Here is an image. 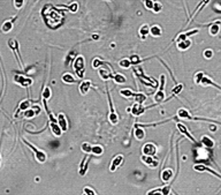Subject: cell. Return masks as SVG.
<instances>
[{
	"label": "cell",
	"instance_id": "7402d4cb",
	"mask_svg": "<svg viewBox=\"0 0 221 195\" xmlns=\"http://www.w3.org/2000/svg\"><path fill=\"white\" fill-rule=\"evenodd\" d=\"M61 78H62V81H63L65 83H67V84H73V83H75V82H76L75 78H74L72 74H69V73H66V74H63Z\"/></svg>",
	"mask_w": 221,
	"mask_h": 195
},
{
	"label": "cell",
	"instance_id": "ee69618b",
	"mask_svg": "<svg viewBox=\"0 0 221 195\" xmlns=\"http://www.w3.org/2000/svg\"><path fill=\"white\" fill-rule=\"evenodd\" d=\"M204 56H205L206 58H211V57L213 56V51H212V50H206V51L204 52Z\"/></svg>",
	"mask_w": 221,
	"mask_h": 195
},
{
	"label": "cell",
	"instance_id": "f35d334b",
	"mask_svg": "<svg viewBox=\"0 0 221 195\" xmlns=\"http://www.w3.org/2000/svg\"><path fill=\"white\" fill-rule=\"evenodd\" d=\"M161 9H163V6H161V4H160V2H154V4H153V8H152V11H153V12L158 13V12H160Z\"/></svg>",
	"mask_w": 221,
	"mask_h": 195
},
{
	"label": "cell",
	"instance_id": "d590c367",
	"mask_svg": "<svg viewBox=\"0 0 221 195\" xmlns=\"http://www.w3.org/2000/svg\"><path fill=\"white\" fill-rule=\"evenodd\" d=\"M91 149H92V146L90 143L85 142V143L82 144V150H83L84 153H91Z\"/></svg>",
	"mask_w": 221,
	"mask_h": 195
},
{
	"label": "cell",
	"instance_id": "7c38bea8",
	"mask_svg": "<svg viewBox=\"0 0 221 195\" xmlns=\"http://www.w3.org/2000/svg\"><path fill=\"white\" fill-rule=\"evenodd\" d=\"M141 159H142V162H144V164H146L147 166H150V167H152V169L158 166V162L154 160V159L152 158V156L143 155V156L141 157Z\"/></svg>",
	"mask_w": 221,
	"mask_h": 195
},
{
	"label": "cell",
	"instance_id": "ffe728a7",
	"mask_svg": "<svg viewBox=\"0 0 221 195\" xmlns=\"http://www.w3.org/2000/svg\"><path fill=\"white\" fill-rule=\"evenodd\" d=\"M190 45H191V40H189V39H183V40L177 42L179 50H187V49H189Z\"/></svg>",
	"mask_w": 221,
	"mask_h": 195
},
{
	"label": "cell",
	"instance_id": "f1b7e54d",
	"mask_svg": "<svg viewBox=\"0 0 221 195\" xmlns=\"http://www.w3.org/2000/svg\"><path fill=\"white\" fill-rule=\"evenodd\" d=\"M202 143L205 146V147H207V148H212L213 146H214V142H213V140H211L208 136H204L202 138Z\"/></svg>",
	"mask_w": 221,
	"mask_h": 195
},
{
	"label": "cell",
	"instance_id": "52a82bcc",
	"mask_svg": "<svg viewBox=\"0 0 221 195\" xmlns=\"http://www.w3.org/2000/svg\"><path fill=\"white\" fill-rule=\"evenodd\" d=\"M107 95H108V102H110V121L113 125H116L119 122V117H118V113L114 111V107H113V103L110 100V91L107 90Z\"/></svg>",
	"mask_w": 221,
	"mask_h": 195
},
{
	"label": "cell",
	"instance_id": "484cf974",
	"mask_svg": "<svg viewBox=\"0 0 221 195\" xmlns=\"http://www.w3.org/2000/svg\"><path fill=\"white\" fill-rule=\"evenodd\" d=\"M172 176H173L172 170H169V169L164 170V171H163V173H161V180H163V181H168V180H170Z\"/></svg>",
	"mask_w": 221,
	"mask_h": 195
},
{
	"label": "cell",
	"instance_id": "3957f363",
	"mask_svg": "<svg viewBox=\"0 0 221 195\" xmlns=\"http://www.w3.org/2000/svg\"><path fill=\"white\" fill-rule=\"evenodd\" d=\"M23 142H24V143H25V144H27V146H28V147H29V148L32 150V151H34L35 157H36V159L39 162V163H45V162H46V158H47V157H46V154H45L44 151H42V150L37 149L35 146H32V144H31L29 141H27V140H24V138H23Z\"/></svg>",
	"mask_w": 221,
	"mask_h": 195
},
{
	"label": "cell",
	"instance_id": "b9f144b4",
	"mask_svg": "<svg viewBox=\"0 0 221 195\" xmlns=\"http://www.w3.org/2000/svg\"><path fill=\"white\" fill-rule=\"evenodd\" d=\"M24 4V0H14V5H15V8L20 9Z\"/></svg>",
	"mask_w": 221,
	"mask_h": 195
},
{
	"label": "cell",
	"instance_id": "c3c4849f",
	"mask_svg": "<svg viewBox=\"0 0 221 195\" xmlns=\"http://www.w3.org/2000/svg\"><path fill=\"white\" fill-rule=\"evenodd\" d=\"M0 163H1V158H0Z\"/></svg>",
	"mask_w": 221,
	"mask_h": 195
},
{
	"label": "cell",
	"instance_id": "4dcf8cb0",
	"mask_svg": "<svg viewBox=\"0 0 221 195\" xmlns=\"http://www.w3.org/2000/svg\"><path fill=\"white\" fill-rule=\"evenodd\" d=\"M130 65H131V62H130V60H129V59H122V60H120V61H119V66H120L121 68H125V69L129 68V67H130Z\"/></svg>",
	"mask_w": 221,
	"mask_h": 195
},
{
	"label": "cell",
	"instance_id": "9a60e30c",
	"mask_svg": "<svg viewBox=\"0 0 221 195\" xmlns=\"http://www.w3.org/2000/svg\"><path fill=\"white\" fill-rule=\"evenodd\" d=\"M176 126H177V128H179V131H180V133H181V134H183V135H185V136L188 137V138H189L190 141H192L194 143H197L196 138H195V137H192L191 135H190V134H189L188 129L185 128V126H184L183 124H180V122H179V124H176Z\"/></svg>",
	"mask_w": 221,
	"mask_h": 195
},
{
	"label": "cell",
	"instance_id": "1f68e13d",
	"mask_svg": "<svg viewBox=\"0 0 221 195\" xmlns=\"http://www.w3.org/2000/svg\"><path fill=\"white\" fill-rule=\"evenodd\" d=\"M103 148L100 147V146H98V144H96V146H92V149H91V153L93 154V155H101L103 154Z\"/></svg>",
	"mask_w": 221,
	"mask_h": 195
},
{
	"label": "cell",
	"instance_id": "4fadbf2b",
	"mask_svg": "<svg viewBox=\"0 0 221 195\" xmlns=\"http://www.w3.org/2000/svg\"><path fill=\"white\" fill-rule=\"evenodd\" d=\"M112 73H113V71H110V68H103V66L99 67V76L105 81L112 78Z\"/></svg>",
	"mask_w": 221,
	"mask_h": 195
},
{
	"label": "cell",
	"instance_id": "44dd1931",
	"mask_svg": "<svg viewBox=\"0 0 221 195\" xmlns=\"http://www.w3.org/2000/svg\"><path fill=\"white\" fill-rule=\"evenodd\" d=\"M150 34L153 36V37H159L161 36V29L159 25H152L150 28Z\"/></svg>",
	"mask_w": 221,
	"mask_h": 195
},
{
	"label": "cell",
	"instance_id": "9c48e42d",
	"mask_svg": "<svg viewBox=\"0 0 221 195\" xmlns=\"http://www.w3.org/2000/svg\"><path fill=\"white\" fill-rule=\"evenodd\" d=\"M160 81H161V85H160V88H159V91H158V93L156 94V96H154V100L158 102V103H160V102H163V100L165 99V93H164L165 75H161V76H160Z\"/></svg>",
	"mask_w": 221,
	"mask_h": 195
},
{
	"label": "cell",
	"instance_id": "7a4b0ae2",
	"mask_svg": "<svg viewBox=\"0 0 221 195\" xmlns=\"http://www.w3.org/2000/svg\"><path fill=\"white\" fill-rule=\"evenodd\" d=\"M74 71L76 73V75L78 76L80 78H84V65H85V61H84V58L82 56H78L76 59H74Z\"/></svg>",
	"mask_w": 221,
	"mask_h": 195
},
{
	"label": "cell",
	"instance_id": "83f0119b",
	"mask_svg": "<svg viewBox=\"0 0 221 195\" xmlns=\"http://www.w3.org/2000/svg\"><path fill=\"white\" fill-rule=\"evenodd\" d=\"M120 94H121L123 97H126V98L135 97V95H136V93H134V91H132V90H130V89H122V90L120 91Z\"/></svg>",
	"mask_w": 221,
	"mask_h": 195
},
{
	"label": "cell",
	"instance_id": "ab89813d",
	"mask_svg": "<svg viewBox=\"0 0 221 195\" xmlns=\"http://www.w3.org/2000/svg\"><path fill=\"white\" fill-rule=\"evenodd\" d=\"M76 56V51H72L69 54H68V57H67V59H66V66H68L69 65V62L73 60V58Z\"/></svg>",
	"mask_w": 221,
	"mask_h": 195
},
{
	"label": "cell",
	"instance_id": "ac0fdd59",
	"mask_svg": "<svg viewBox=\"0 0 221 195\" xmlns=\"http://www.w3.org/2000/svg\"><path fill=\"white\" fill-rule=\"evenodd\" d=\"M135 136H136V138L137 140H143L144 137H145V132H144V129L142 128V126H139L138 124H136V129H135Z\"/></svg>",
	"mask_w": 221,
	"mask_h": 195
},
{
	"label": "cell",
	"instance_id": "d6986e66",
	"mask_svg": "<svg viewBox=\"0 0 221 195\" xmlns=\"http://www.w3.org/2000/svg\"><path fill=\"white\" fill-rule=\"evenodd\" d=\"M195 170H196V171H201V172H203V171L210 172V173L214 175L215 177H218L219 179H221V176H220V175H218V173H217L215 171H213V170H211V169H208V167H206V166H204V165H196V166H195Z\"/></svg>",
	"mask_w": 221,
	"mask_h": 195
},
{
	"label": "cell",
	"instance_id": "e575fe53",
	"mask_svg": "<svg viewBox=\"0 0 221 195\" xmlns=\"http://www.w3.org/2000/svg\"><path fill=\"white\" fill-rule=\"evenodd\" d=\"M149 32H150V28H149V25L144 24L143 27H141V29H139V34H141L142 36H145V35H147Z\"/></svg>",
	"mask_w": 221,
	"mask_h": 195
},
{
	"label": "cell",
	"instance_id": "603a6c76",
	"mask_svg": "<svg viewBox=\"0 0 221 195\" xmlns=\"http://www.w3.org/2000/svg\"><path fill=\"white\" fill-rule=\"evenodd\" d=\"M113 80H114V81H115V83H118V84H123V83H126V81H127L126 76H125V75H122V74H120V73L114 74Z\"/></svg>",
	"mask_w": 221,
	"mask_h": 195
},
{
	"label": "cell",
	"instance_id": "5b68a950",
	"mask_svg": "<svg viewBox=\"0 0 221 195\" xmlns=\"http://www.w3.org/2000/svg\"><path fill=\"white\" fill-rule=\"evenodd\" d=\"M14 81H15L18 84L24 87V88H27V87H29V85L32 84V78H25V76H22V75H15V76H14Z\"/></svg>",
	"mask_w": 221,
	"mask_h": 195
},
{
	"label": "cell",
	"instance_id": "e0dca14e",
	"mask_svg": "<svg viewBox=\"0 0 221 195\" xmlns=\"http://www.w3.org/2000/svg\"><path fill=\"white\" fill-rule=\"evenodd\" d=\"M7 44H8V46H9L12 50H14V51L18 53V56L20 57V60H22V59H21V54H20V47H18V40H16V39H8ZM21 62H22V61H21Z\"/></svg>",
	"mask_w": 221,
	"mask_h": 195
},
{
	"label": "cell",
	"instance_id": "8992f818",
	"mask_svg": "<svg viewBox=\"0 0 221 195\" xmlns=\"http://www.w3.org/2000/svg\"><path fill=\"white\" fill-rule=\"evenodd\" d=\"M142 153H143V155H147V156H154V155H156V153H157V147H156L153 143H151V142L145 143V144H144V147H143V149H142Z\"/></svg>",
	"mask_w": 221,
	"mask_h": 195
},
{
	"label": "cell",
	"instance_id": "30bf717a",
	"mask_svg": "<svg viewBox=\"0 0 221 195\" xmlns=\"http://www.w3.org/2000/svg\"><path fill=\"white\" fill-rule=\"evenodd\" d=\"M58 125L59 127L61 128L62 132H66L68 129V125H67V119H66V116L63 113H59L58 114Z\"/></svg>",
	"mask_w": 221,
	"mask_h": 195
},
{
	"label": "cell",
	"instance_id": "8fae6325",
	"mask_svg": "<svg viewBox=\"0 0 221 195\" xmlns=\"http://www.w3.org/2000/svg\"><path fill=\"white\" fill-rule=\"evenodd\" d=\"M122 163H123V156H122V155H118V156H115L114 157V159L112 160L110 170L112 171V172H114V171L116 170V167L120 166Z\"/></svg>",
	"mask_w": 221,
	"mask_h": 195
},
{
	"label": "cell",
	"instance_id": "f6af8a7d",
	"mask_svg": "<svg viewBox=\"0 0 221 195\" xmlns=\"http://www.w3.org/2000/svg\"><path fill=\"white\" fill-rule=\"evenodd\" d=\"M208 1H210V0H203L202 5H203V6H205V5H206V4H207V2H208ZM199 11H201V7H198V8H197V9H196V12H194V14H195V15H196V13H198V12H199Z\"/></svg>",
	"mask_w": 221,
	"mask_h": 195
},
{
	"label": "cell",
	"instance_id": "836d02e7",
	"mask_svg": "<svg viewBox=\"0 0 221 195\" xmlns=\"http://www.w3.org/2000/svg\"><path fill=\"white\" fill-rule=\"evenodd\" d=\"M182 88H183V85L182 84H179V85H176L174 89H173V91H172V95H170V97L169 98H172V97H174L175 95H177L181 90H182Z\"/></svg>",
	"mask_w": 221,
	"mask_h": 195
},
{
	"label": "cell",
	"instance_id": "277c9868",
	"mask_svg": "<svg viewBox=\"0 0 221 195\" xmlns=\"http://www.w3.org/2000/svg\"><path fill=\"white\" fill-rule=\"evenodd\" d=\"M195 82H196V83H198V84H202V85H208V84H211V85H214L215 88H218V89H220V90H221L220 85H218V84H217L214 81H212L210 78L205 76L203 73H198V74L196 75V78H195Z\"/></svg>",
	"mask_w": 221,
	"mask_h": 195
},
{
	"label": "cell",
	"instance_id": "d6a6232c",
	"mask_svg": "<svg viewBox=\"0 0 221 195\" xmlns=\"http://www.w3.org/2000/svg\"><path fill=\"white\" fill-rule=\"evenodd\" d=\"M105 62L103 61V60H100L99 58H96L93 59V61H92V67L93 68H99L100 66H103Z\"/></svg>",
	"mask_w": 221,
	"mask_h": 195
},
{
	"label": "cell",
	"instance_id": "4316f807",
	"mask_svg": "<svg viewBox=\"0 0 221 195\" xmlns=\"http://www.w3.org/2000/svg\"><path fill=\"white\" fill-rule=\"evenodd\" d=\"M30 103H31L30 99H24L23 102H21V103H20L18 111H25V110H28V109L30 107Z\"/></svg>",
	"mask_w": 221,
	"mask_h": 195
},
{
	"label": "cell",
	"instance_id": "8d00e7d4",
	"mask_svg": "<svg viewBox=\"0 0 221 195\" xmlns=\"http://www.w3.org/2000/svg\"><path fill=\"white\" fill-rule=\"evenodd\" d=\"M42 96H43V98H45V99H49V98L51 97V89H50L49 87H46V88L44 89Z\"/></svg>",
	"mask_w": 221,
	"mask_h": 195
},
{
	"label": "cell",
	"instance_id": "6da1fadb",
	"mask_svg": "<svg viewBox=\"0 0 221 195\" xmlns=\"http://www.w3.org/2000/svg\"><path fill=\"white\" fill-rule=\"evenodd\" d=\"M43 104H44L45 111H46V113H47V116H49V125H50V128H51L53 135L60 136V135L62 134V131H61V128H60L59 125H58V119L54 117V114H53V113L49 110V107H47V99L43 98Z\"/></svg>",
	"mask_w": 221,
	"mask_h": 195
},
{
	"label": "cell",
	"instance_id": "ba28073f",
	"mask_svg": "<svg viewBox=\"0 0 221 195\" xmlns=\"http://www.w3.org/2000/svg\"><path fill=\"white\" fill-rule=\"evenodd\" d=\"M145 110H146V107L143 105V104H139V103H135L134 105H132V107H131V113H132V116H135V117H139V116H142L144 112H145Z\"/></svg>",
	"mask_w": 221,
	"mask_h": 195
},
{
	"label": "cell",
	"instance_id": "60d3db41",
	"mask_svg": "<svg viewBox=\"0 0 221 195\" xmlns=\"http://www.w3.org/2000/svg\"><path fill=\"white\" fill-rule=\"evenodd\" d=\"M83 194H85V195H94V194H96V192H94V191H93L92 188H90V187H84Z\"/></svg>",
	"mask_w": 221,
	"mask_h": 195
},
{
	"label": "cell",
	"instance_id": "74e56055",
	"mask_svg": "<svg viewBox=\"0 0 221 195\" xmlns=\"http://www.w3.org/2000/svg\"><path fill=\"white\" fill-rule=\"evenodd\" d=\"M129 60H130L131 65H137V64H139V62L142 61V60L139 59V57H138V56H131Z\"/></svg>",
	"mask_w": 221,
	"mask_h": 195
},
{
	"label": "cell",
	"instance_id": "cb8c5ba5",
	"mask_svg": "<svg viewBox=\"0 0 221 195\" xmlns=\"http://www.w3.org/2000/svg\"><path fill=\"white\" fill-rule=\"evenodd\" d=\"M219 30H220V22H214L211 27H210V34L211 35H217L218 32H219Z\"/></svg>",
	"mask_w": 221,
	"mask_h": 195
},
{
	"label": "cell",
	"instance_id": "7dc6e473",
	"mask_svg": "<svg viewBox=\"0 0 221 195\" xmlns=\"http://www.w3.org/2000/svg\"><path fill=\"white\" fill-rule=\"evenodd\" d=\"M142 1H144V2H145V1H146V0H142Z\"/></svg>",
	"mask_w": 221,
	"mask_h": 195
},
{
	"label": "cell",
	"instance_id": "2e32d148",
	"mask_svg": "<svg viewBox=\"0 0 221 195\" xmlns=\"http://www.w3.org/2000/svg\"><path fill=\"white\" fill-rule=\"evenodd\" d=\"M90 88H91V81L90 80H84L80 85V93L82 95H87Z\"/></svg>",
	"mask_w": 221,
	"mask_h": 195
},
{
	"label": "cell",
	"instance_id": "d4e9b609",
	"mask_svg": "<svg viewBox=\"0 0 221 195\" xmlns=\"http://www.w3.org/2000/svg\"><path fill=\"white\" fill-rule=\"evenodd\" d=\"M39 111H40L39 107H36V109H28V110L25 111L24 116L27 118H32V117H35L37 113H39Z\"/></svg>",
	"mask_w": 221,
	"mask_h": 195
},
{
	"label": "cell",
	"instance_id": "bcb514c9",
	"mask_svg": "<svg viewBox=\"0 0 221 195\" xmlns=\"http://www.w3.org/2000/svg\"><path fill=\"white\" fill-rule=\"evenodd\" d=\"M69 8H70L73 12H76V11H77V4H76V2H75V4H72V6H70Z\"/></svg>",
	"mask_w": 221,
	"mask_h": 195
},
{
	"label": "cell",
	"instance_id": "f546056e",
	"mask_svg": "<svg viewBox=\"0 0 221 195\" xmlns=\"http://www.w3.org/2000/svg\"><path fill=\"white\" fill-rule=\"evenodd\" d=\"M134 98H135L136 103H139V104H143L146 100V96L144 94H141V93H136V95H135Z\"/></svg>",
	"mask_w": 221,
	"mask_h": 195
},
{
	"label": "cell",
	"instance_id": "5bb4252c",
	"mask_svg": "<svg viewBox=\"0 0 221 195\" xmlns=\"http://www.w3.org/2000/svg\"><path fill=\"white\" fill-rule=\"evenodd\" d=\"M15 19H16V16L13 18L12 20H7V21H5V22L2 23V25H1V31H2L4 34H7V32H9V31L13 29V22H14Z\"/></svg>",
	"mask_w": 221,
	"mask_h": 195
},
{
	"label": "cell",
	"instance_id": "7bdbcfd3",
	"mask_svg": "<svg viewBox=\"0 0 221 195\" xmlns=\"http://www.w3.org/2000/svg\"><path fill=\"white\" fill-rule=\"evenodd\" d=\"M144 4H145V7H146L147 9H151V11H152V8H153V4H154L152 0H146Z\"/></svg>",
	"mask_w": 221,
	"mask_h": 195
}]
</instances>
